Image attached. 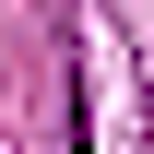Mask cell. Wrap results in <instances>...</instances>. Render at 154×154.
<instances>
[{
  "instance_id": "cell-1",
  "label": "cell",
  "mask_w": 154,
  "mask_h": 154,
  "mask_svg": "<svg viewBox=\"0 0 154 154\" xmlns=\"http://www.w3.org/2000/svg\"><path fill=\"white\" fill-rule=\"evenodd\" d=\"M142 154H154V71H142Z\"/></svg>"
}]
</instances>
